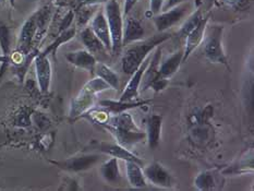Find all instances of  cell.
I'll return each mask as SVG.
<instances>
[{"label": "cell", "mask_w": 254, "mask_h": 191, "mask_svg": "<svg viewBox=\"0 0 254 191\" xmlns=\"http://www.w3.org/2000/svg\"><path fill=\"white\" fill-rule=\"evenodd\" d=\"M102 127L114 135L118 144L130 151L146 138V133L137 128L128 111L110 116L108 122Z\"/></svg>", "instance_id": "cell-1"}, {"label": "cell", "mask_w": 254, "mask_h": 191, "mask_svg": "<svg viewBox=\"0 0 254 191\" xmlns=\"http://www.w3.org/2000/svg\"><path fill=\"white\" fill-rule=\"evenodd\" d=\"M169 38L170 34L168 33L158 32V34L146 38V40H141L130 44L131 46L126 49L124 56L121 58V65H123L124 72L127 75L133 74L145 58L148 57L150 53Z\"/></svg>", "instance_id": "cell-2"}, {"label": "cell", "mask_w": 254, "mask_h": 191, "mask_svg": "<svg viewBox=\"0 0 254 191\" xmlns=\"http://www.w3.org/2000/svg\"><path fill=\"white\" fill-rule=\"evenodd\" d=\"M108 89H110L109 85L98 76L86 82L76 96L71 101L69 112L70 118H79L82 114L94 107L97 94Z\"/></svg>", "instance_id": "cell-3"}, {"label": "cell", "mask_w": 254, "mask_h": 191, "mask_svg": "<svg viewBox=\"0 0 254 191\" xmlns=\"http://www.w3.org/2000/svg\"><path fill=\"white\" fill-rule=\"evenodd\" d=\"M106 16L110 40H112V53L117 56L123 51V33H124V15L117 0H108L104 10Z\"/></svg>", "instance_id": "cell-4"}, {"label": "cell", "mask_w": 254, "mask_h": 191, "mask_svg": "<svg viewBox=\"0 0 254 191\" xmlns=\"http://www.w3.org/2000/svg\"><path fill=\"white\" fill-rule=\"evenodd\" d=\"M224 27L220 25L206 26L203 37V52L208 62L227 64V57L223 49Z\"/></svg>", "instance_id": "cell-5"}, {"label": "cell", "mask_w": 254, "mask_h": 191, "mask_svg": "<svg viewBox=\"0 0 254 191\" xmlns=\"http://www.w3.org/2000/svg\"><path fill=\"white\" fill-rule=\"evenodd\" d=\"M190 9V3L184 2L167 11H162V12H159L158 14L154 15L153 21L154 24L156 26L157 32H166L170 27H173L177 23H179Z\"/></svg>", "instance_id": "cell-6"}, {"label": "cell", "mask_w": 254, "mask_h": 191, "mask_svg": "<svg viewBox=\"0 0 254 191\" xmlns=\"http://www.w3.org/2000/svg\"><path fill=\"white\" fill-rule=\"evenodd\" d=\"M101 160L98 154H81L64 161H49L59 169L69 173H80L95 166Z\"/></svg>", "instance_id": "cell-7"}, {"label": "cell", "mask_w": 254, "mask_h": 191, "mask_svg": "<svg viewBox=\"0 0 254 191\" xmlns=\"http://www.w3.org/2000/svg\"><path fill=\"white\" fill-rule=\"evenodd\" d=\"M34 64L38 89H40L42 94H47L49 89H51L53 76L51 59L48 56L38 53L34 58Z\"/></svg>", "instance_id": "cell-8"}, {"label": "cell", "mask_w": 254, "mask_h": 191, "mask_svg": "<svg viewBox=\"0 0 254 191\" xmlns=\"http://www.w3.org/2000/svg\"><path fill=\"white\" fill-rule=\"evenodd\" d=\"M143 174L148 182L161 188L169 189L173 187L174 178L162 164L153 162L143 168Z\"/></svg>", "instance_id": "cell-9"}, {"label": "cell", "mask_w": 254, "mask_h": 191, "mask_svg": "<svg viewBox=\"0 0 254 191\" xmlns=\"http://www.w3.org/2000/svg\"><path fill=\"white\" fill-rule=\"evenodd\" d=\"M35 33H36V20H35V12H34L30 16V18L26 19V21L21 27L18 45H16V52H19L23 55L29 54L33 49V47H34Z\"/></svg>", "instance_id": "cell-10"}, {"label": "cell", "mask_w": 254, "mask_h": 191, "mask_svg": "<svg viewBox=\"0 0 254 191\" xmlns=\"http://www.w3.org/2000/svg\"><path fill=\"white\" fill-rule=\"evenodd\" d=\"M80 38L81 42L83 43L85 46V49L91 53L96 60L103 63V60L108 58V51L107 48L104 46V44L101 42V40L94 34V32L90 26H86L82 29L80 33Z\"/></svg>", "instance_id": "cell-11"}, {"label": "cell", "mask_w": 254, "mask_h": 191, "mask_svg": "<svg viewBox=\"0 0 254 191\" xmlns=\"http://www.w3.org/2000/svg\"><path fill=\"white\" fill-rule=\"evenodd\" d=\"M150 60L151 58H145V60L141 64L140 67L137 68L133 72V74L131 75V79L128 82V84H127L123 94H121L119 101L132 102V101H136L137 98H139V89H140L141 80L148 63H150Z\"/></svg>", "instance_id": "cell-12"}, {"label": "cell", "mask_w": 254, "mask_h": 191, "mask_svg": "<svg viewBox=\"0 0 254 191\" xmlns=\"http://www.w3.org/2000/svg\"><path fill=\"white\" fill-rule=\"evenodd\" d=\"M161 58H162V48L158 46L156 47L154 56L151 58L150 63H148L144 73H143V76H142L143 80H141V84H140V87L143 92L146 91L147 89H150L154 82L162 79L161 73H159Z\"/></svg>", "instance_id": "cell-13"}, {"label": "cell", "mask_w": 254, "mask_h": 191, "mask_svg": "<svg viewBox=\"0 0 254 191\" xmlns=\"http://www.w3.org/2000/svg\"><path fill=\"white\" fill-rule=\"evenodd\" d=\"M208 23V16L204 18L200 21L194 29H193L189 35H188L185 40H186V46H185V51H184V58H182V63H185L186 60L190 57V55L195 51V48H197L198 45H201L203 37H204V33H205V29Z\"/></svg>", "instance_id": "cell-14"}, {"label": "cell", "mask_w": 254, "mask_h": 191, "mask_svg": "<svg viewBox=\"0 0 254 191\" xmlns=\"http://www.w3.org/2000/svg\"><path fill=\"white\" fill-rule=\"evenodd\" d=\"M90 27L94 32L101 42L104 44V46L107 48L108 52H112V40H110V33L109 27L106 20V16L103 10H99L93 16Z\"/></svg>", "instance_id": "cell-15"}, {"label": "cell", "mask_w": 254, "mask_h": 191, "mask_svg": "<svg viewBox=\"0 0 254 191\" xmlns=\"http://www.w3.org/2000/svg\"><path fill=\"white\" fill-rule=\"evenodd\" d=\"M64 57L71 64H73L78 68L84 69L91 73H94L97 60L86 49H79V51L67 53L64 55Z\"/></svg>", "instance_id": "cell-16"}, {"label": "cell", "mask_w": 254, "mask_h": 191, "mask_svg": "<svg viewBox=\"0 0 254 191\" xmlns=\"http://www.w3.org/2000/svg\"><path fill=\"white\" fill-rule=\"evenodd\" d=\"M144 34L145 31L141 21L129 16V18H127L126 24L124 25L123 46H129L132 43L143 40Z\"/></svg>", "instance_id": "cell-17"}, {"label": "cell", "mask_w": 254, "mask_h": 191, "mask_svg": "<svg viewBox=\"0 0 254 191\" xmlns=\"http://www.w3.org/2000/svg\"><path fill=\"white\" fill-rule=\"evenodd\" d=\"M53 18V8L52 4L48 3L43 5L41 9H38L35 12V20H36V33L34 37V46L35 44L40 43L44 35L46 34L49 25H51Z\"/></svg>", "instance_id": "cell-18"}, {"label": "cell", "mask_w": 254, "mask_h": 191, "mask_svg": "<svg viewBox=\"0 0 254 191\" xmlns=\"http://www.w3.org/2000/svg\"><path fill=\"white\" fill-rule=\"evenodd\" d=\"M98 149L101 152L112 157L120 158V160H124L125 162L126 161L135 162L137 164H140L141 166H143V162L134 154V153H132L130 150L126 149V147L121 146L118 143L112 144V143H106V142H102V143H99Z\"/></svg>", "instance_id": "cell-19"}, {"label": "cell", "mask_w": 254, "mask_h": 191, "mask_svg": "<svg viewBox=\"0 0 254 191\" xmlns=\"http://www.w3.org/2000/svg\"><path fill=\"white\" fill-rule=\"evenodd\" d=\"M162 125H163V116L162 115H151L147 119L146 125V140L150 149L154 150L159 145L161 142V133H162Z\"/></svg>", "instance_id": "cell-20"}, {"label": "cell", "mask_w": 254, "mask_h": 191, "mask_svg": "<svg viewBox=\"0 0 254 191\" xmlns=\"http://www.w3.org/2000/svg\"><path fill=\"white\" fill-rule=\"evenodd\" d=\"M150 101H132V102H123V101H113V100H103L98 103V105L106 109L110 114H119L129 109L143 106L145 104H148Z\"/></svg>", "instance_id": "cell-21"}, {"label": "cell", "mask_w": 254, "mask_h": 191, "mask_svg": "<svg viewBox=\"0 0 254 191\" xmlns=\"http://www.w3.org/2000/svg\"><path fill=\"white\" fill-rule=\"evenodd\" d=\"M126 172L129 184L133 188H144L146 186V178L143 174L140 164L131 161H126Z\"/></svg>", "instance_id": "cell-22"}, {"label": "cell", "mask_w": 254, "mask_h": 191, "mask_svg": "<svg viewBox=\"0 0 254 191\" xmlns=\"http://www.w3.org/2000/svg\"><path fill=\"white\" fill-rule=\"evenodd\" d=\"M99 173H101V176L106 183L110 185H118L121 180L118 167V158L112 157L102 164V166L99 167Z\"/></svg>", "instance_id": "cell-23"}, {"label": "cell", "mask_w": 254, "mask_h": 191, "mask_svg": "<svg viewBox=\"0 0 254 191\" xmlns=\"http://www.w3.org/2000/svg\"><path fill=\"white\" fill-rule=\"evenodd\" d=\"M182 58H184V51L180 49L159 64V73H161L162 78L167 80L170 79L178 71L180 64H182Z\"/></svg>", "instance_id": "cell-24"}, {"label": "cell", "mask_w": 254, "mask_h": 191, "mask_svg": "<svg viewBox=\"0 0 254 191\" xmlns=\"http://www.w3.org/2000/svg\"><path fill=\"white\" fill-rule=\"evenodd\" d=\"M94 73H95L98 78H101L103 81L106 82L110 89H114V90L119 89L118 74L116 73L114 70L110 69L107 64H105L102 62L97 63L95 65V70H94Z\"/></svg>", "instance_id": "cell-25"}, {"label": "cell", "mask_w": 254, "mask_h": 191, "mask_svg": "<svg viewBox=\"0 0 254 191\" xmlns=\"http://www.w3.org/2000/svg\"><path fill=\"white\" fill-rule=\"evenodd\" d=\"M75 33H76V29L74 26H71L65 31L59 33L57 37L55 38V41L51 44V45H48L45 49H44L43 52H41V54L45 55V56H48V57L51 56V55L55 56V55H56L57 49L62 46L63 44H65L72 40V38L75 36Z\"/></svg>", "instance_id": "cell-26"}, {"label": "cell", "mask_w": 254, "mask_h": 191, "mask_svg": "<svg viewBox=\"0 0 254 191\" xmlns=\"http://www.w3.org/2000/svg\"><path fill=\"white\" fill-rule=\"evenodd\" d=\"M80 117H83L87 120H90V122L93 123L94 125H98L102 127L104 124H106L108 122V119L110 117V113L101 106H99V108L92 107L84 114H82Z\"/></svg>", "instance_id": "cell-27"}, {"label": "cell", "mask_w": 254, "mask_h": 191, "mask_svg": "<svg viewBox=\"0 0 254 191\" xmlns=\"http://www.w3.org/2000/svg\"><path fill=\"white\" fill-rule=\"evenodd\" d=\"M203 19V15H202V11L201 10H197L196 12L193 13L192 15L189 16V19H187V21L184 23L180 27V30L177 33V36H178L180 40L182 38H186L188 35H189V33L194 29V27L200 23V21Z\"/></svg>", "instance_id": "cell-28"}, {"label": "cell", "mask_w": 254, "mask_h": 191, "mask_svg": "<svg viewBox=\"0 0 254 191\" xmlns=\"http://www.w3.org/2000/svg\"><path fill=\"white\" fill-rule=\"evenodd\" d=\"M0 49L2 56L9 57L11 55V30L1 21H0Z\"/></svg>", "instance_id": "cell-29"}, {"label": "cell", "mask_w": 254, "mask_h": 191, "mask_svg": "<svg viewBox=\"0 0 254 191\" xmlns=\"http://www.w3.org/2000/svg\"><path fill=\"white\" fill-rule=\"evenodd\" d=\"M194 184L200 190H211L215 186L214 175L212 172H203L195 178Z\"/></svg>", "instance_id": "cell-30"}, {"label": "cell", "mask_w": 254, "mask_h": 191, "mask_svg": "<svg viewBox=\"0 0 254 191\" xmlns=\"http://www.w3.org/2000/svg\"><path fill=\"white\" fill-rule=\"evenodd\" d=\"M94 5L97 4H91V5H82L79 8V13H78V25H85L93 15L92 8Z\"/></svg>", "instance_id": "cell-31"}, {"label": "cell", "mask_w": 254, "mask_h": 191, "mask_svg": "<svg viewBox=\"0 0 254 191\" xmlns=\"http://www.w3.org/2000/svg\"><path fill=\"white\" fill-rule=\"evenodd\" d=\"M14 124L20 127H27L31 125V113H29L27 108H22L19 111L18 115H15Z\"/></svg>", "instance_id": "cell-32"}, {"label": "cell", "mask_w": 254, "mask_h": 191, "mask_svg": "<svg viewBox=\"0 0 254 191\" xmlns=\"http://www.w3.org/2000/svg\"><path fill=\"white\" fill-rule=\"evenodd\" d=\"M75 18V14H74V11L73 10H69L67 13L64 14V16L63 18L62 22H60L59 24V29H58V34L59 33H62L64 31H65L67 29H69V27H71V25H72V22Z\"/></svg>", "instance_id": "cell-33"}, {"label": "cell", "mask_w": 254, "mask_h": 191, "mask_svg": "<svg viewBox=\"0 0 254 191\" xmlns=\"http://www.w3.org/2000/svg\"><path fill=\"white\" fill-rule=\"evenodd\" d=\"M164 0H150V12L152 14H158L162 12Z\"/></svg>", "instance_id": "cell-34"}, {"label": "cell", "mask_w": 254, "mask_h": 191, "mask_svg": "<svg viewBox=\"0 0 254 191\" xmlns=\"http://www.w3.org/2000/svg\"><path fill=\"white\" fill-rule=\"evenodd\" d=\"M187 1H188V0H164L162 11H167L171 8L176 7V5L187 2Z\"/></svg>", "instance_id": "cell-35"}, {"label": "cell", "mask_w": 254, "mask_h": 191, "mask_svg": "<svg viewBox=\"0 0 254 191\" xmlns=\"http://www.w3.org/2000/svg\"><path fill=\"white\" fill-rule=\"evenodd\" d=\"M137 2V0H125V4H124V16H128L131 11L133 10V8L135 7V4Z\"/></svg>", "instance_id": "cell-36"}, {"label": "cell", "mask_w": 254, "mask_h": 191, "mask_svg": "<svg viewBox=\"0 0 254 191\" xmlns=\"http://www.w3.org/2000/svg\"><path fill=\"white\" fill-rule=\"evenodd\" d=\"M79 3V8L82 5H91V4H99L103 2H107L108 0H76Z\"/></svg>", "instance_id": "cell-37"}, {"label": "cell", "mask_w": 254, "mask_h": 191, "mask_svg": "<svg viewBox=\"0 0 254 191\" xmlns=\"http://www.w3.org/2000/svg\"><path fill=\"white\" fill-rule=\"evenodd\" d=\"M225 1L228 2L229 4H236V3L239 2V0H225Z\"/></svg>", "instance_id": "cell-38"}, {"label": "cell", "mask_w": 254, "mask_h": 191, "mask_svg": "<svg viewBox=\"0 0 254 191\" xmlns=\"http://www.w3.org/2000/svg\"><path fill=\"white\" fill-rule=\"evenodd\" d=\"M9 2H10V4L12 5V7H14V4H15V0H9Z\"/></svg>", "instance_id": "cell-39"}, {"label": "cell", "mask_w": 254, "mask_h": 191, "mask_svg": "<svg viewBox=\"0 0 254 191\" xmlns=\"http://www.w3.org/2000/svg\"><path fill=\"white\" fill-rule=\"evenodd\" d=\"M5 2H7V0H0V5H3Z\"/></svg>", "instance_id": "cell-40"}, {"label": "cell", "mask_w": 254, "mask_h": 191, "mask_svg": "<svg viewBox=\"0 0 254 191\" xmlns=\"http://www.w3.org/2000/svg\"><path fill=\"white\" fill-rule=\"evenodd\" d=\"M27 1H29V2H35V1H37V0H27Z\"/></svg>", "instance_id": "cell-41"}]
</instances>
